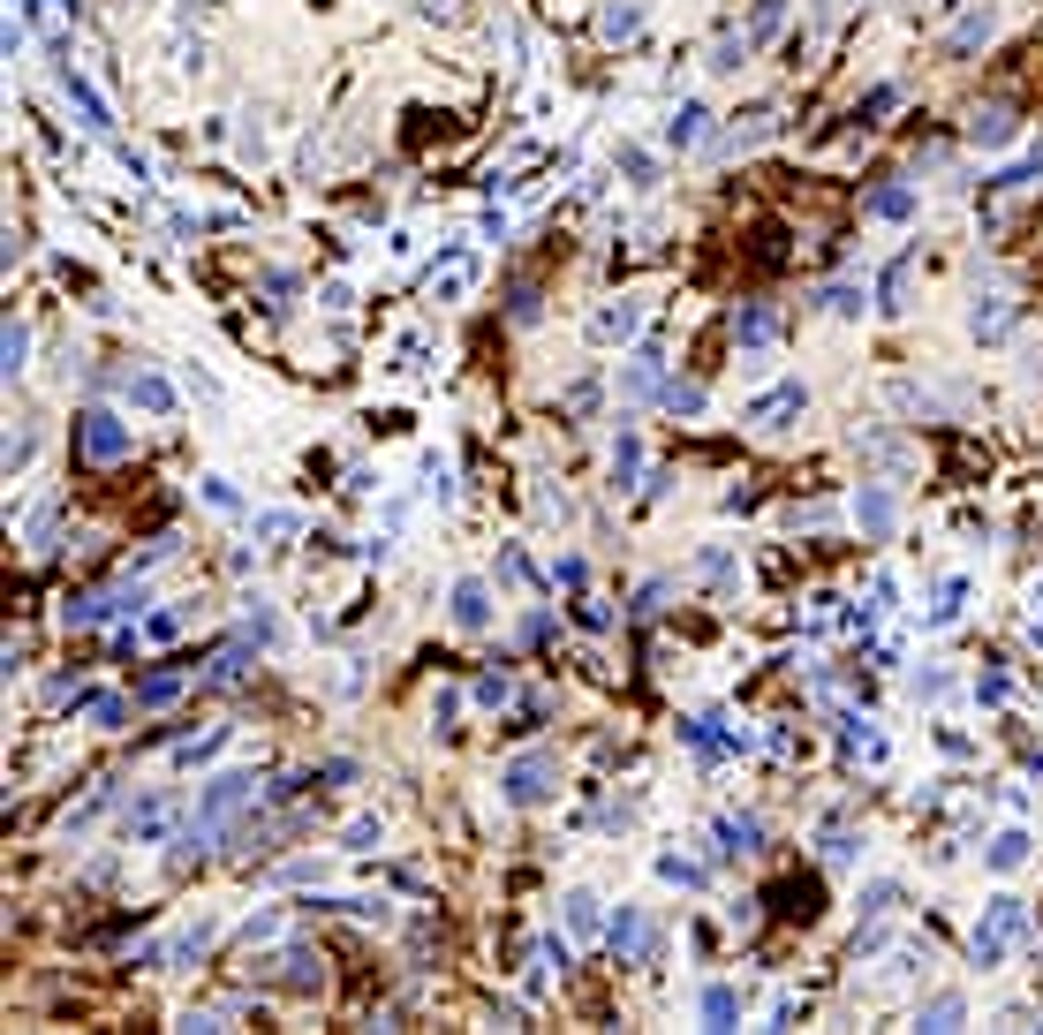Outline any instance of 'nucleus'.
Listing matches in <instances>:
<instances>
[{"label":"nucleus","instance_id":"nucleus-10","mask_svg":"<svg viewBox=\"0 0 1043 1035\" xmlns=\"http://www.w3.org/2000/svg\"><path fill=\"white\" fill-rule=\"evenodd\" d=\"M635 318H643L635 303H620V310H598V325H590V333H598V340H628V333H635Z\"/></svg>","mask_w":1043,"mask_h":1035},{"label":"nucleus","instance_id":"nucleus-4","mask_svg":"<svg viewBox=\"0 0 1043 1035\" xmlns=\"http://www.w3.org/2000/svg\"><path fill=\"white\" fill-rule=\"evenodd\" d=\"M545 794H552V764H545V756H522V764L507 771V801L530 809V801H545Z\"/></svg>","mask_w":1043,"mask_h":1035},{"label":"nucleus","instance_id":"nucleus-15","mask_svg":"<svg viewBox=\"0 0 1043 1035\" xmlns=\"http://www.w3.org/2000/svg\"><path fill=\"white\" fill-rule=\"evenodd\" d=\"M605 31H613V38H635V31H643V8H605Z\"/></svg>","mask_w":1043,"mask_h":1035},{"label":"nucleus","instance_id":"nucleus-6","mask_svg":"<svg viewBox=\"0 0 1043 1035\" xmlns=\"http://www.w3.org/2000/svg\"><path fill=\"white\" fill-rule=\"evenodd\" d=\"M787 416H802V386H779L771 401L749 408V424H787Z\"/></svg>","mask_w":1043,"mask_h":1035},{"label":"nucleus","instance_id":"nucleus-1","mask_svg":"<svg viewBox=\"0 0 1043 1035\" xmlns=\"http://www.w3.org/2000/svg\"><path fill=\"white\" fill-rule=\"evenodd\" d=\"M250 794H257V779H242V771H235V779H212V786H205V801H197V824H189V832H197V839H212V832H220V824H227V816H235Z\"/></svg>","mask_w":1043,"mask_h":1035},{"label":"nucleus","instance_id":"nucleus-8","mask_svg":"<svg viewBox=\"0 0 1043 1035\" xmlns=\"http://www.w3.org/2000/svg\"><path fill=\"white\" fill-rule=\"evenodd\" d=\"M454 620H462V628H484V620H492V605H484V582H462V590H454Z\"/></svg>","mask_w":1043,"mask_h":1035},{"label":"nucleus","instance_id":"nucleus-3","mask_svg":"<svg viewBox=\"0 0 1043 1035\" xmlns=\"http://www.w3.org/2000/svg\"><path fill=\"white\" fill-rule=\"evenodd\" d=\"M1013 937H1021V907H1013V900H998V907H991V922L975 930V960L991 968V960H998V952L1013 945Z\"/></svg>","mask_w":1043,"mask_h":1035},{"label":"nucleus","instance_id":"nucleus-16","mask_svg":"<svg viewBox=\"0 0 1043 1035\" xmlns=\"http://www.w3.org/2000/svg\"><path fill=\"white\" fill-rule=\"evenodd\" d=\"M673 144H696V136H703V106H681V121H673Z\"/></svg>","mask_w":1043,"mask_h":1035},{"label":"nucleus","instance_id":"nucleus-2","mask_svg":"<svg viewBox=\"0 0 1043 1035\" xmlns=\"http://www.w3.org/2000/svg\"><path fill=\"white\" fill-rule=\"evenodd\" d=\"M84 454L91 461H121V454H129V424L106 416V408H91V416H84Z\"/></svg>","mask_w":1043,"mask_h":1035},{"label":"nucleus","instance_id":"nucleus-18","mask_svg":"<svg viewBox=\"0 0 1043 1035\" xmlns=\"http://www.w3.org/2000/svg\"><path fill=\"white\" fill-rule=\"evenodd\" d=\"M1021 854H1028V839H1021V832H1006V839H998V847H991V862H998V869H1013V862H1021Z\"/></svg>","mask_w":1043,"mask_h":1035},{"label":"nucleus","instance_id":"nucleus-14","mask_svg":"<svg viewBox=\"0 0 1043 1035\" xmlns=\"http://www.w3.org/2000/svg\"><path fill=\"white\" fill-rule=\"evenodd\" d=\"M907 204H915L907 189H877V197H870V212H877V220H907Z\"/></svg>","mask_w":1043,"mask_h":1035},{"label":"nucleus","instance_id":"nucleus-9","mask_svg":"<svg viewBox=\"0 0 1043 1035\" xmlns=\"http://www.w3.org/2000/svg\"><path fill=\"white\" fill-rule=\"evenodd\" d=\"M998 31V16H991V8H983V16H968V23H960V31L953 38H945V53H975V46H983V38H991Z\"/></svg>","mask_w":1043,"mask_h":1035},{"label":"nucleus","instance_id":"nucleus-21","mask_svg":"<svg viewBox=\"0 0 1043 1035\" xmlns=\"http://www.w3.org/2000/svg\"><path fill=\"white\" fill-rule=\"evenodd\" d=\"M923 1020H930V1028H953V1020H960V998H930Z\"/></svg>","mask_w":1043,"mask_h":1035},{"label":"nucleus","instance_id":"nucleus-13","mask_svg":"<svg viewBox=\"0 0 1043 1035\" xmlns=\"http://www.w3.org/2000/svg\"><path fill=\"white\" fill-rule=\"evenodd\" d=\"M862 522H870V537H885V529H892V499L885 492H862Z\"/></svg>","mask_w":1043,"mask_h":1035},{"label":"nucleus","instance_id":"nucleus-19","mask_svg":"<svg viewBox=\"0 0 1043 1035\" xmlns=\"http://www.w3.org/2000/svg\"><path fill=\"white\" fill-rule=\"evenodd\" d=\"M567 922H575V930H598V900H582V892H575V900H567Z\"/></svg>","mask_w":1043,"mask_h":1035},{"label":"nucleus","instance_id":"nucleus-7","mask_svg":"<svg viewBox=\"0 0 1043 1035\" xmlns=\"http://www.w3.org/2000/svg\"><path fill=\"white\" fill-rule=\"evenodd\" d=\"M975 144H991V152H998V144H1013V114H1006V106H983V114H975Z\"/></svg>","mask_w":1043,"mask_h":1035},{"label":"nucleus","instance_id":"nucleus-5","mask_svg":"<svg viewBox=\"0 0 1043 1035\" xmlns=\"http://www.w3.org/2000/svg\"><path fill=\"white\" fill-rule=\"evenodd\" d=\"M273 968H280V983H288V990H318L325 983L318 952H288V960H273Z\"/></svg>","mask_w":1043,"mask_h":1035},{"label":"nucleus","instance_id":"nucleus-12","mask_svg":"<svg viewBox=\"0 0 1043 1035\" xmlns=\"http://www.w3.org/2000/svg\"><path fill=\"white\" fill-rule=\"evenodd\" d=\"M174 696H182V673H152L137 688V703H174Z\"/></svg>","mask_w":1043,"mask_h":1035},{"label":"nucleus","instance_id":"nucleus-17","mask_svg":"<svg viewBox=\"0 0 1043 1035\" xmlns=\"http://www.w3.org/2000/svg\"><path fill=\"white\" fill-rule=\"evenodd\" d=\"M734 333L756 348V340H771V318H764V310H741V318H734Z\"/></svg>","mask_w":1043,"mask_h":1035},{"label":"nucleus","instance_id":"nucleus-20","mask_svg":"<svg viewBox=\"0 0 1043 1035\" xmlns=\"http://www.w3.org/2000/svg\"><path fill=\"white\" fill-rule=\"evenodd\" d=\"M703 1013H711V1020H734L741 998H734V990H711V998H703Z\"/></svg>","mask_w":1043,"mask_h":1035},{"label":"nucleus","instance_id":"nucleus-11","mask_svg":"<svg viewBox=\"0 0 1043 1035\" xmlns=\"http://www.w3.org/2000/svg\"><path fill=\"white\" fill-rule=\"evenodd\" d=\"M129 401H144V408H174V393H167V378H129Z\"/></svg>","mask_w":1043,"mask_h":1035}]
</instances>
